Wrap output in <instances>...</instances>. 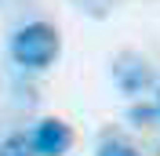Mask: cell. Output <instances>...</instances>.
<instances>
[{"mask_svg": "<svg viewBox=\"0 0 160 156\" xmlns=\"http://www.w3.org/2000/svg\"><path fill=\"white\" fill-rule=\"evenodd\" d=\"M11 55L26 69H44V66H51V62L58 58V33L51 29L48 22L22 26L11 37Z\"/></svg>", "mask_w": 160, "mask_h": 156, "instance_id": "6da1fadb", "label": "cell"}, {"mask_svg": "<svg viewBox=\"0 0 160 156\" xmlns=\"http://www.w3.org/2000/svg\"><path fill=\"white\" fill-rule=\"evenodd\" d=\"M73 145V131L62 120H40L37 131H33V149L37 156H62Z\"/></svg>", "mask_w": 160, "mask_h": 156, "instance_id": "7a4b0ae2", "label": "cell"}, {"mask_svg": "<svg viewBox=\"0 0 160 156\" xmlns=\"http://www.w3.org/2000/svg\"><path fill=\"white\" fill-rule=\"evenodd\" d=\"M0 156H37L33 142H26V134H8L0 142Z\"/></svg>", "mask_w": 160, "mask_h": 156, "instance_id": "277c9868", "label": "cell"}, {"mask_svg": "<svg viewBox=\"0 0 160 156\" xmlns=\"http://www.w3.org/2000/svg\"><path fill=\"white\" fill-rule=\"evenodd\" d=\"M157 113H160V91H157Z\"/></svg>", "mask_w": 160, "mask_h": 156, "instance_id": "8992f818", "label": "cell"}, {"mask_svg": "<svg viewBox=\"0 0 160 156\" xmlns=\"http://www.w3.org/2000/svg\"><path fill=\"white\" fill-rule=\"evenodd\" d=\"M98 156H138V153H135L128 142H117V138H113V142H106V145L98 149Z\"/></svg>", "mask_w": 160, "mask_h": 156, "instance_id": "5b68a950", "label": "cell"}, {"mask_svg": "<svg viewBox=\"0 0 160 156\" xmlns=\"http://www.w3.org/2000/svg\"><path fill=\"white\" fill-rule=\"evenodd\" d=\"M117 84L128 91V95H138L142 87H149V84H153V69L146 66L142 58L124 55V58L117 62Z\"/></svg>", "mask_w": 160, "mask_h": 156, "instance_id": "3957f363", "label": "cell"}]
</instances>
